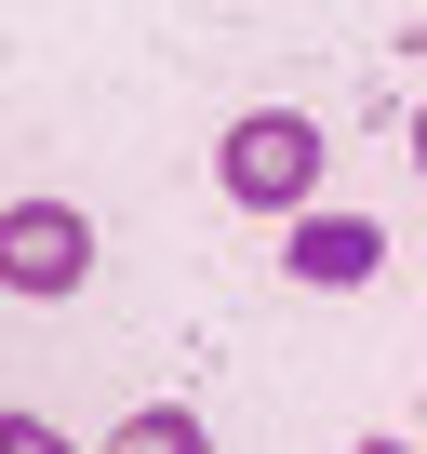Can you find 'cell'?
Listing matches in <instances>:
<instances>
[{
    "label": "cell",
    "instance_id": "6da1fadb",
    "mask_svg": "<svg viewBox=\"0 0 427 454\" xmlns=\"http://www.w3.org/2000/svg\"><path fill=\"white\" fill-rule=\"evenodd\" d=\"M214 187L241 214H307L321 200V121L307 107H241L228 147H214Z\"/></svg>",
    "mask_w": 427,
    "mask_h": 454
},
{
    "label": "cell",
    "instance_id": "7a4b0ae2",
    "mask_svg": "<svg viewBox=\"0 0 427 454\" xmlns=\"http://www.w3.org/2000/svg\"><path fill=\"white\" fill-rule=\"evenodd\" d=\"M94 281V214L81 200H0V294H81Z\"/></svg>",
    "mask_w": 427,
    "mask_h": 454
},
{
    "label": "cell",
    "instance_id": "3957f363",
    "mask_svg": "<svg viewBox=\"0 0 427 454\" xmlns=\"http://www.w3.org/2000/svg\"><path fill=\"white\" fill-rule=\"evenodd\" d=\"M281 268H294L307 294H361V281L387 268V227H374V214H321V200H307V214H281Z\"/></svg>",
    "mask_w": 427,
    "mask_h": 454
},
{
    "label": "cell",
    "instance_id": "277c9868",
    "mask_svg": "<svg viewBox=\"0 0 427 454\" xmlns=\"http://www.w3.org/2000/svg\"><path fill=\"white\" fill-rule=\"evenodd\" d=\"M107 454H214V427H200L187 401H147V414H120V427H107Z\"/></svg>",
    "mask_w": 427,
    "mask_h": 454
},
{
    "label": "cell",
    "instance_id": "5b68a950",
    "mask_svg": "<svg viewBox=\"0 0 427 454\" xmlns=\"http://www.w3.org/2000/svg\"><path fill=\"white\" fill-rule=\"evenodd\" d=\"M0 454H81V441H67L54 414H0Z\"/></svg>",
    "mask_w": 427,
    "mask_h": 454
},
{
    "label": "cell",
    "instance_id": "8992f818",
    "mask_svg": "<svg viewBox=\"0 0 427 454\" xmlns=\"http://www.w3.org/2000/svg\"><path fill=\"white\" fill-rule=\"evenodd\" d=\"M347 454H414V441H347Z\"/></svg>",
    "mask_w": 427,
    "mask_h": 454
},
{
    "label": "cell",
    "instance_id": "52a82bcc",
    "mask_svg": "<svg viewBox=\"0 0 427 454\" xmlns=\"http://www.w3.org/2000/svg\"><path fill=\"white\" fill-rule=\"evenodd\" d=\"M414 160H427V107H414Z\"/></svg>",
    "mask_w": 427,
    "mask_h": 454
}]
</instances>
